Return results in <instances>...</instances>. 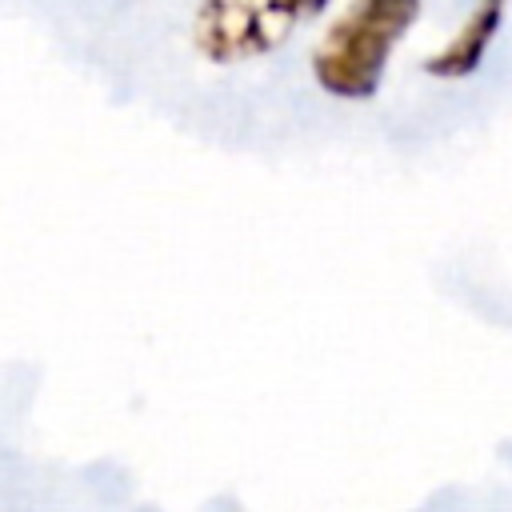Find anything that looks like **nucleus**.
Segmentation results:
<instances>
[{
  "label": "nucleus",
  "mask_w": 512,
  "mask_h": 512,
  "mask_svg": "<svg viewBox=\"0 0 512 512\" xmlns=\"http://www.w3.org/2000/svg\"><path fill=\"white\" fill-rule=\"evenodd\" d=\"M416 16H420V0H352L316 44L312 56L316 84L340 100L376 96L388 56L404 40Z\"/></svg>",
  "instance_id": "1"
},
{
  "label": "nucleus",
  "mask_w": 512,
  "mask_h": 512,
  "mask_svg": "<svg viewBox=\"0 0 512 512\" xmlns=\"http://www.w3.org/2000/svg\"><path fill=\"white\" fill-rule=\"evenodd\" d=\"M296 16V0H204L196 12V44L220 64L260 56L288 36Z\"/></svg>",
  "instance_id": "2"
},
{
  "label": "nucleus",
  "mask_w": 512,
  "mask_h": 512,
  "mask_svg": "<svg viewBox=\"0 0 512 512\" xmlns=\"http://www.w3.org/2000/svg\"><path fill=\"white\" fill-rule=\"evenodd\" d=\"M500 20H504L500 4H488V0H484V4L452 32V40H448L436 56L424 60V72H428V76H440V80L472 76V72L484 64V56H488V48H492V40H496V32H500Z\"/></svg>",
  "instance_id": "3"
},
{
  "label": "nucleus",
  "mask_w": 512,
  "mask_h": 512,
  "mask_svg": "<svg viewBox=\"0 0 512 512\" xmlns=\"http://www.w3.org/2000/svg\"><path fill=\"white\" fill-rule=\"evenodd\" d=\"M324 4H328V0H296V8H300V12H320Z\"/></svg>",
  "instance_id": "4"
},
{
  "label": "nucleus",
  "mask_w": 512,
  "mask_h": 512,
  "mask_svg": "<svg viewBox=\"0 0 512 512\" xmlns=\"http://www.w3.org/2000/svg\"><path fill=\"white\" fill-rule=\"evenodd\" d=\"M488 4H504V0H488Z\"/></svg>",
  "instance_id": "5"
}]
</instances>
